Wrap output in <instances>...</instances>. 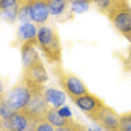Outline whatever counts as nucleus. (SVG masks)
<instances>
[{"label":"nucleus","mask_w":131,"mask_h":131,"mask_svg":"<svg viewBox=\"0 0 131 131\" xmlns=\"http://www.w3.org/2000/svg\"><path fill=\"white\" fill-rule=\"evenodd\" d=\"M36 45L41 48L44 56L48 59L51 63H60V39L57 32L48 24L38 27V35H36Z\"/></svg>","instance_id":"nucleus-1"},{"label":"nucleus","mask_w":131,"mask_h":131,"mask_svg":"<svg viewBox=\"0 0 131 131\" xmlns=\"http://www.w3.org/2000/svg\"><path fill=\"white\" fill-rule=\"evenodd\" d=\"M47 80H48V74L41 59L23 69V83L32 92H42Z\"/></svg>","instance_id":"nucleus-2"},{"label":"nucleus","mask_w":131,"mask_h":131,"mask_svg":"<svg viewBox=\"0 0 131 131\" xmlns=\"http://www.w3.org/2000/svg\"><path fill=\"white\" fill-rule=\"evenodd\" d=\"M107 17L119 33H122L124 36L131 35V8L127 0L119 3Z\"/></svg>","instance_id":"nucleus-3"},{"label":"nucleus","mask_w":131,"mask_h":131,"mask_svg":"<svg viewBox=\"0 0 131 131\" xmlns=\"http://www.w3.org/2000/svg\"><path fill=\"white\" fill-rule=\"evenodd\" d=\"M5 98H6V103L9 104V107L14 112H21L29 104V101L32 98V91L21 81L6 92Z\"/></svg>","instance_id":"nucleus-4"},{"label":"nucleus","mask_w":131,"mask_h":131,"mask_svg":"<svg viewBox=\"0 0 131 131\" xmlns=\"http://www.w3.org/2000/svg\"><path fill=\"white\" fill-rule=\"evenodd\" d=\"M119 118L118 113L105 104L89 116V119L95 121L104 131H119Z\"/></svg>","instance_id":"nucleus-5"},{"label":"nucleus","mask_w":131,"mask_h":131,"mask_svg":"<svg viewBox=\"0 0 131 131\" xmlns=\"http://www.w3.org/2000/svg\"><path fill=\"white\" fill-rule=\"evenodd\" d=\"M59 83L63 88L66 95L71 96V100H75L77 96H81V95L89 92L83 80L79 79L74 74H69V72H60L59 74Z\"/></svg>","instance_id":"nucleus-6"},{"label":"nucleus","mask_w":131,"mask_h":131,"mask_svg":"<svg viewBox=\"0 0 131 131\" xmlns=\"http://www.w3.org/2000/svg\"><path fill=\"white\" fill-rule=\"evenodd\" d=\"M38 122H39V119L32 116L26 110L14 112V115L9 119L6 131H35Z\"/></svg>","instance_id":"nucleus-7"},{"label":"nucleus","mask_w":131,"mask_h":131,"mask_svg":"<svg viewBox=\"0 0 131 131\" xmlns=\"http://www.w3.org/2000/svg\"><path fill=\"white\" fill-rule=\"evenodd\" d=\"M29 8V15L30 21L35 23L36 26H44L48 23L51 14L48 11L47 0H24Z\"/></svg>","instance_id":"nucleus-8"},{"label":"nucleus","mask_w":131,"mask_h":131,"mask_svg":"<svg viewBox=\"0 0 131 131\" xmlns=\"http://www.w3.org/2000/svg\"><path fill=\"white\" fill-rule=\"evenodd\" d=\"M48 108H50V104L47 103V100L44 96V91H42V92H32V98H30V101H29V104L24 110L35 118L44 119Z\"/></svg>","instance_id":"nucleus-9"},{"label":"nucleus","mask_w":131,"mask_h":131,"mask_svg":"<svg viewBox=\"0 0 131 131\" xmlns=\"http://www.w3.org/2000/svg\"><path fill=\"white\" fill-rule=\"evenodd\" d=\"M72 101H74V104L77 105L81 112L86 113L88 118H89L91 115H93L100 107L104 105V101H103L101 98H98L96 95L91 93V92H88V93H84V95H81V96H77V98L72 100Z\"/></svg>","instance_id":"nucleus-10"},{"label":"nucleus","mask_w":131,"mask_h":131,"mask_svg":"<svg viewBox=\"0 0 131 131\" xmlns=\"http://www.w3.org/2000/svg\"><path fill=\"white\" fill-rule=\"evenodd\" d=\"M24 0H0V18L6 23H15Z\"/></svg>","instance_id":"nucleus-11"},{"label":"nucleus","mask_w":131,"mask_h":131,"mask_svg":"<svg viewBox=\"0 0 131 131\" xmlns=\"http://www.w3.org/2000/svg\"><path fill=\"white\" fill-rule=\"evenodd\" d=\"M36 35H38V26L32 21L21 23L17 29V39L21 44L24 42H36Z\"/></svg>","instance_id":"nucleus-12"},{"label":"nucleus","mask_w":131,"mask_h":131,"mask_svg":"<svg viewBox=\"0 0 131 131\" xmlns=\"http://www.w3.org/2000/svg\"><path fill=\"white\" fill-rule=\"evenodd\" d=\"M36 42H24L21 44V62H23V69L35 63L39 59V53L36 50Z\"/></svg>","instance_id":"nucleus-13"},{"label":"nucleus","mask_w":131,"mask_h":131,"mask_svg":"<svg viewBox=\"0 0 131 131\" xmlns=\"http://www.w3.org/2000/svg\"><path fill=\"white\" fill-rule=\"evenodd\" d=\"M44 96L47 100V103L51 105V107H62L65 105V101H66V95L65 91H59L56 88H44Z\"/></svg>","instance_id":"nucleus-14"},{"label":"nucleus","mask_w":131,"mask_h":131,"mask_svg":"<svg viewBox=\"0 0 131 131\" xmlns=\"http://www.w3.org/2000/svg\"><path fill=\"white\" fill-rule=\"evenodd\" d=\"M47 6L53 17H62L69 9L68 0H47Z\"/></svg>","instance_id":"nucleus-15"},{"label":"nucleus","mask_w":131,"mask_h":131,"mask_svg":"<svg viewBox=\"0 0 131 131\" xmlns=\"http://www.w3.org/2000/svg\"><path fill=\"white\" fill-rule=\"evenodd\" d=\"M44 119L45 121H48L50 124H51L54 128H59V127H63V125H66L71 119H65L62 118L60 115H59V112H57V108L56 107H50L48 108V112L45 113V116H44Z\"/></svg>","instance_id":"nucleus-16"},{"label":"nucleus","mask_w":131,"mask_h":131,"mask_svg":"<svg viewBox=\"0 0 131 131\" xmlns=\"http://www.w3.org/2000/svg\"><path fill=\"white\" fill-rule=\"evenodd\" d=\"M68 3H69V11L74 15H80L91 9L92 0H68Z\"/></svg>","instance_id":"nucleus-17"},{"label":"nucleus","mask_w":131,"mask_h":131,"mask_svg":"<svg viewBox=\"0 0 131 131\" xmlns=\"http://www.w3.org/2000/svg\"><path fill=\"white\" fill-rule=\"evenodd\" d=\"M122 2L124 0H92V3H95V6L98 8V11H101L105 15H108Z\"/></svg>","instance_id":"nucleus-18"},{"label":"nucleus","mask_w":131,"mask_h":131,"mask_svg":"<svg viewBox=\"0 0 131 131\" xmlns=\"http://www.w3.org/2000/svg\"><path fill=\"white\" fill-rule=\"evenodd\" d=\"M119 131H131V112L121 115V118H119Z\"/></svg>","instance_id":"nucleus-19"},{"label":"nucleus","mask_w":131,"mask_h":131,"mask_svg":"<svg viewBox=\"0 0 131 131\" xmlns=\"http://www.w3.org/2000/svg\"><path fill=\"white\" fill-rule=\"evenodd\" d=\"M84 127L81 125V124H79V122H74L72 119L66 124V125H63V127H59V128H56L54 131H80L83 130Z\"/></svg>","instance_id":"nucleus-20"},{"label":"nucleus","mask_w":131,"mask_h":131,"mask_svg":"<svg viewBox=\"0 0 131 131\" xmlns=\"http://www.w3.org/2000/svg\"><path fill=\"white\" fill-rule=\"evenodd\" d=\"M54 130H56V128L53 127L48 121H45V119H39V122H38L36 130L35 131H54Z\"/></svg>","instance_id":"nucleus-21"},{"label":"nucleus","mask_w":131,"mask_h":131,"mask_svg":"<svg viewBox=\"0 0 131 131\" xmlns=\"http://www.w3.org/2000/svg\"><path fill=\"white\" fill-rule=\"evenodd\" d=\"M57 112H59V115H60L62 118H65V119H72L71 108H69L68 105H62V107H59V108H57Z\"/></svg>","instance_id":"nucleus-22"},{"label":"nucleus","mask_w":131,"mask_h":131,"mask_svg":"<svg viewBox=\"0 0 131 131\" xmlns=\"http://www.w3.org/2000/svg\"><path fill=\"white\" fill-rule=\"evenodd\" d=\"M6 96V91H5V84H3V80L0 79V101Z\"/></svg>","instance_id":"nucleus-23"},{"label":"nucleus","mask_w":131,"mask_h":131,"mask_svg":"<svg viewBox=\"0 0 131 131\" xmlns=\"http://www.w3.org/2000/svg\"><path fill=\"white\" fill-rule=\"evenodd\" d=\"M88 131H101V130H96V128H88Z\"/></svg>","instance_id":"nucleus-24"},{"label":"nucleus","mask_w":131,"mask_h":131,"mask_svg":"<svg viewBox=\"0 0 131 131\" xmlns=\"http://www.w3.org/2000/svg\"><path fill=\"white\" fill-rule=\"evenodd\" d=\"M127 39H128V41L131 42V35H128V36H127Z\"/></svg>","instance_id":"nucleus-25"},{"label":"nucleus","mask_w":131,"mask_h":131,"mask_svg":"<svg viewBox=\"0 0 131 131\" xmlns=\"http://www.w3.org/2000/svg\"><path fill=\"white\" fill-rule=\"evenodd\" d=\"M80 131H88V128H86V127H84V128H83V130H80Z\"/></svg>","instance_id":"nucleus-26"}]
</instances>
